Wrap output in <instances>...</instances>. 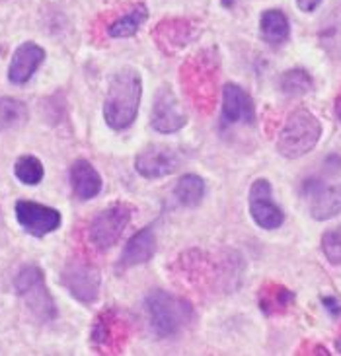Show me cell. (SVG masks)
<instances>
[{"label":"cell","mask_w":341,"mask_h":356,"mask_svg":"<svg viewBox=\"0 0 341 356\" xmlns=\"http://www.w3.org/2000/svg\"><path fill=\"white\" fill-rule=\"evenodd\" d=\"M143 96V80L135 68L116 72L104 99V119L113 131H125L135 123Z\"/></svg>","instance_id":"6da1fadb"},{"label":"cell","mask_w":341,"mask_h":356,"mask_svg":"<svg viewBox=\"0 0 341 356\" xmlns=\"http://www.w3.org/2000/svg\"><path fill=\"white\" fill-rule=\"evenodd\" d=\"M145 308L152 331L158 337H174L193 319L191 304L164 290H152L150 294H146Z\"/></svg>","instance_id":"7a4b0ae2"},{"label":"cell","mask_w":341,"mask_h":356,"mask_svg":"<svg viewBox=\"0 0 341 356\" xmlns=\"http://www.w3.org/2000/svg\"><path fill=\"white\" fill-rule=\"evenodd\" d=\"M320 136L322 125L318 117L310 113L308 109L301 107V109L292 111L281 129L279 138H277V150L285 158L296 160L314 150Z\"/></svg>","instance_id":"3957f363"},{"label":"cell","mask_w":341,"mask_h":356,"mask_svg":"<svg viewBox=\"0 0 341 356\" xmlns=\"http://www.w3.org/2000/svg\"><path fill=\"white\" fill-rule=\"evenodd\" d=\"M16 292L29 309V314L39 321L47 323L57 318V306L55 300L51 296L45 284V277L43 270L35 267V265H28L19 270L18 277L14 280Z\"/></svg>","instance_id":"277c9868"},{"label":"cell","mask_w":341,"mask_h":356,"mask_svg":"<svg viewBox=\"0 0 341 356\" xmlns=\"http://www.w3.org/2000/svg\"><path fill=\"white\" fill-rule=\"evenodd\" d=\"M135 209L127 202H116L102 211L90 224V241L100 251L113 248L121 234L131 222Z\"/></svg>","instance_id":"5b68a950"},{"label":"cell","mask_w":341,"mask_h":356,"mask_svg":"<svg viewBox=\"0 0 341 356\" xmlns=\"http://www.w3.org/2000/svg\"><path fill=\"white\" fill-rule=\"evenodd\" d=\"M129 339V323L116 308L104 309L92 327V343L104 355H117Z\"/></svg>","instance_id":"8992f818"},{"label":"cell","mask_w":341,"mask_h":356,"mask_svg":"<svg viewBox=\"0 0 341 356\" xmlns=\"http://www.w3.org/2000/svg\"><path fill=\"white\" fill-rule=\"evenodd\" d=\"M63 284L67 286L70 296L82 304H94L100 296L102 277L96 265L88 261L72 259L63 270Z\"/></svg>","instance_id":"52a82bcc"},{"label":"cell","mask_w":341,"mask_h":356,"mask_svg":"<svg viewBox=\"0 0 341 356\" xmlns=\"http://www.w3.org/2000/svg\"><path fill=\"white\" fill-rule=\"evenodd\" d=\"M250 214L253 222L263 230H277L285 222V214L273 201L271 183L255 179L250 187Z\"/></svg>","instance_id":"ba28073f"},{"label":"cell","mask_w":341,"mask_h":356,"mask_svg":"<svg viewBox=\"0 0 341 356\" xmlns=\"http://www.w3.org/2000/svg\"><path fill=\"white\" fill-rule=\"evenodd\" d=\"M16 218L19 226L28 232L29 236L43 238L51 232L58 230L61 226V212L31 201H18L16 202Z\"/></svg>","instance_id":"9c48e42d"},{"label":"cell","mask_w":341,"mask_h":356,"mask_svg":"<svg viewBox=\"0 0 341 356\" xmlns=\"http://www.w3.org/2000/svg\"><path fill=\"white\" fill-rule=\"evenodd\" d=\"M185 123H187V117L180 111L174 92L168 86H162L158 90L154 106H152V115H150L152 129L158 133H164V135H172V133L182 131Z\"/></svg>","instance_id":"30bf717a"},{"label":"cell","mask_w":341,"mask_h":356,"mask_svg":"<svg viewBox=\"0 0 341 356\" xmlns=\"http://www.w3.org/2000/svg\"><path fill=\"white\" fill-rule=\"evenodd\" d=\"M135 170L146 179H160L177 170V156L172 148L150 146L136 156Z\"/></svg>","instance_id":"8fae6325"},{"label":"cell","mask_w":341,"mask_h":356,"mask_svg":"<svg viewBox=\"0 0 341 356\" xmlns=\"http://www.w3.org/2000/svg\"><path fill=\"white\" fill-rule=\"evenodd\" d=\"M184 78L189 94L195 99V106L211 107L214 102V72H211L209 65H205L203 58L189 63Z\"/></svg>","instance_id":"7c38bea8"},{"label":"cell","mask_w":341,"mask_h":356,"mask_svg":"<svg viewBox=\"0 0 341 356\" xmlns=\"http://www.w3.org/2000/svg\"><path fill=\"white\" fill-rule=\"evenodd\" d=\"M45 60V51L39 47L38 43H22L16 51L14 57L10 60L8 78L12 84H26L29 78L35 74V70L41 67V63Z\"/></svg>","instance_id":"4fadbf2b"},{"label":"cell","mask_w":341,"mask_h":356,"mask_svg":"<svg viewBox=\"0 0 341 356\" xmlns=\"http://www.w3.org/2000/svg\"><path fill=\"white\" fill-rule=\"evenodd\" d=\"M253 104L248 92L238 84H226L223 88V119L228 125L236 123H252Z\"/></svg>","instance_id":"5bb4252c"},{"label":"cell","mask_w":341,"mask_h":356,"mask_svg":"<svg viewBox=\"0 0 341 356\" xmlns=\"http://www.w3.org/2000/svg\"><path fill=\"white\" fill-rule=\"evenodd\" d=\"M156 253V234L152 226H146L143 230H138L127 241L125 250L121 253L119 265L121 269H131L136 265H143L146 261H150Z\"/></svg>","instance_id":"9a60e30c"},{"label":"cell","mask_w":341,"mask_h":356,"mask_svg":"<svg viewBox=\"0 0 341 356\" xmlns=\"http://www.w3.org/2000/svg\"><path fill=\"white\" fill-rule=\"evenodd\" d=\"M70 185L80 201H90L102 191V177L88 160H77L70 165Z\"/></svg>","instance_id":"2e32d148"},{"label":"cell","mask_w":341,"mask_h":356,"mask_svg":"<svg viewBox=\"0 0 341 356\" xmlns=\"http://www.w3.org/2000/svg\"><path fill=\"white\" fill-rule=\"evenodd\" d=\"M310 214L314 220H330L341 214V185L338 187H324L318 185L312 193Z\"/></svg>","instance_id":"e0dca14e"},{"label":"cell","mask_w":341,"mask_h":356,"mask_svg":"<svg viewBox=\"0 0 341 356\" xmlns=\"http://www.w3.org/2000/svg\"><path fill=\"white\" fill-rule=\"evenodd\" d=\"M260 308L265 316H279L291 308L294 302V294L287 286L269 282L260 290Z\"/></svg>","instance_id":"ac0fdd59"},{"label":"cell","mask_w":341,"mask_h":356,"mask_svg":"<svg viewBox=\"0 0 341 356\" xmlns=\"http://www.w3.org/2000/svg\"><path fill=\"white\" fill-rule=\"evenodd\" d=\"M260 29L263 41H267L269 45H281L291 35L289 19L281 10H265L260 19Z\"/></svg>","instance_id":"d6986e66"},{"label":"cell","mask_w":341,"mask_h":356,"mask_svg":"<svg viewBox=\"0 0 341 356\" xmlns=\"http://www.w3.org/2000/svg\"><path fill=\"white\" fill-rule=\"evenodd\" d=\"M146 16H148V12H146L145 4H135L127 14H123L121 18H117L116 22H111V24L107 26L109 38L117 39L135 35L136 31L141 29V26L145 24Z\"/></svg>","instance_id":"ffe728a7"},{"label":"cell","mask_w":341,"mask_h":356,"mask_svg":"<svg viewBox=\"0 0 341 356\" xmlns=\"http://www.w3.org/2000/svg\"><path fill=\"white\" fill-rule=\"evenodd\" d=\"M174 197L182 207L193 209L199 202L203 201L205 197V181L195 174L184 175L180 181L175 183Z\"/></svg>","instance_id":"44dd1931"},{"label":"cell","mask_w":341,"mask_h":356,"mask_svg":"<svg viewBox=\"0 0 341 356\" xmlns=\"http://www.w3.org/2000/svg\"><path fill=\"white\" fill-rule=\"evenodd\" d=\"M279 86H281V92L285 96L301 97L304 96V94L312 92L314 82H312V76L306 70H302V68H292V70H287V72L283 74Z\"/></svg>","instance_id":"7402d4cb"},{"label":"cell","mask_w":341,"mask_h":356,"mask_svg":"<svg viewBox=\"0 0 341 356\" xmlns=\"http://www.w3.org/2000/svg\"><path fill=\"white\" fill-rule=\"evenodd\" d=\"M28 119V107L14 97H0V131L22 125Z\"/></svg>","instance_id":"603a6c76"},{"label":"cell","mask_w":341,"mask_h":356,"mask_svg":"<svg viewBox=\"0 0 341 356\" xmlns=\"http://www.w3.org/2000/svg\"><path fill=\"white\" fill-rule=\"evenodd\" d=\"M14 174L18 177L19 181L26 183V185H38L43 179V165L39 162L38 158L33 156H22L16 165H14Z\"/></svg>","instance_id":"cb8c5ba5"},{"label":"cell","mask_w":341,"mask_h":356,"mask_svg":"<svg viewBox=\"0 0 341 356\" xmlns=\"http://www.w3.org/2000/svg\"><path fill=\"white\" fill-rule=\"evenodd\" d=\"M322 251L331 265H341V224L322 236Z\"/></svg>","instance_id":"d4e9b609"},{"label":"cell","mask_w":341,"mask_h":356,"mask_svg":"<svg viewBox=\"0 0 341 356\" xmlns=\"http://www.w3.org/2000/svg\"><path fill=\"white\" fill-rule=\"evenodd\" d=\"M322 304L326 306V309L330 312L333 318H340L341 316V304L335 298H322Z\"/></svg>","instance_id":"484cf974"},{"label":"cell","mask_w":341,"mask_h":356,"mask_svg":"<svg viewBox=\"0 0 341 356\" xmlns=\"http://www.w3.org/2000/svg\"><path fill=\"white\" fill-rule=\"evenodd\" d=\"M296 4L302 12H314L322 4V0H296Z\"/></svg>","instance_id":"4316f807"},{"label":"cell","mask_w":341,"mask_h":356,"mask_svg":"<svg viewBox=\"0 0 341 356\" xmlns=\"http://www.w3.org/2000/svg\"><path fill=\"white\" fill-rule=\"evenodd\" d=\"M335 115H338V119L341 121V92L340 96L335 97Z\"/></svg>","instance_id":"83f0119b"},{"label":"cell","mask_w":341,"mask_h":356,"mask_svg":"<svg viewBox=\"0 0 341 356\" xmlns=\"http://www.w3.org/2000/svg\"><path fill=\"white\" fill-rule=\"evenodd\" d=\"M221 2H223V6L230 8V6H234V2H236V0H221Z\"/></svg>","instance_id":"f1b7e54d"},{"label":"cell","mask_w":341,"mask_h":356,"mask_svg":"<svg viewBox=\"0 0 341 356\" xmlns=\"http://www.w3.org/2000/svg\"><path fill=\"white\" fill-rule=\"evenodd\" d=\"M335 348H338V353L341 355V335L338 337V341H335Z\"/></svg>","instance_id":"f546056e"}]
</instances>
